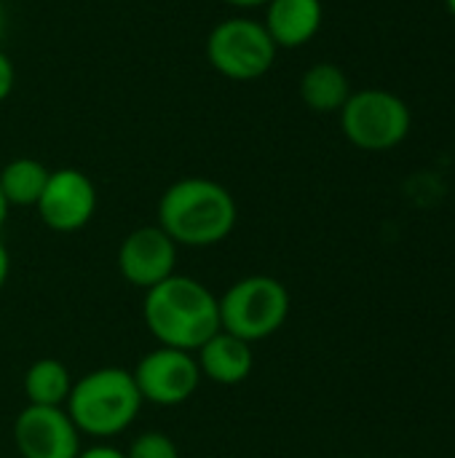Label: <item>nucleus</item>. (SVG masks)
Wrapping results in <instances>:
<instances>
[{
	"label": "nucleus",
	"mask_w": 455,
	"mask_h": 458,
	"mask_svg": "<svg viewBox=\"0 0 455 458\" xmlns=\"http://www.w3.org/2000/svg\"><path fill=\"white\" fill-rule=\"evenodd\" d=\"M78 458H126V454L121 448H115V445H110V443H94L88 448H80Z\"/></svg>",
	"instance_id": "a211bd4d"
},
{
	"label": "nucleus",
	"mask_w": 455,
	"mask_h": 458,
	"mask_svg": "<svg viewBox=\"0 0 455 458\" xmlns=\"http://www.w3.org/2000/svg\"><path fill=\"white\" fill-rule=\"evenodd\" d=\"M142 405L131 370L107 365L75 378L64 411L80 435L105 443L123 435L137 421Z\"/></svg>",
	"instance_id": "7ed1b4c3"
},
{
	"label": "nucleus",
	"mask_w": 455,
	"mask_h": 458,
	"mask_svg": "<svg viewBox=\"0 0 455 458\" xmlns=\"http://www.w3.org/2000/svg\"><path fill=\"white\" fill-rule=\"evenodd\" d=\"M220 330L257 344L276 335L292 309V298L284 282L265 274H252L233 282L220 298Z\"/></svg>",
	"instance_id": "20e7f679"
},
{
	"label": "nucleus",
	"mask_w": 455,
	"mask_h": 458,
	"mask_svg": "<svg viewBox=\"0 0 455 458\" xmlns=\"http://www.w3.org/2000/svg\"><path fill=\"white\" fill-rule=\"evenodd\" d=\"M349 97L351 81L333 62H316L300 75V99L314 113H341Z\"/></svg>",
	"instance_id": "ddd939ff"
},
{
	"label": "nucleus",
	"mask_w": 455,
	"mask_h": 458,
	"mask_svg": "<svg viewBox=\"0 0 455 458\" xmlns=\"http://www.w3.org/2000/svg\"><path fill=\"white\" fill-rule=\"evenodd\" d=\"M11 437L19 458H78L83 448V435L64 408H21L13 419Z\"/></svg>",
	"instance_id": "1a4fd4ad"
},
{
	"label": "nucleus",
	"mask_w": 455,
	"mask_h": 458,
	"mask_svg": "<svg viewBox=\"0 0 455 458\" xmlns=\"http://www.w3.org/2000/svg\"><path fill=\"white\" fill-rule=\"evenodd\" d=\"M445 5H448V11H451V16L455 19V0H445Z\"/></svg>",
	"instance_id": "5701e85b"
},
{
	"label": "nucleus",
	"mask_w": 455,
	"mask_h": 458,
	"mask_svg": "<svg viewBox=\"0 0 455 458\" xmlns=\"http://www.w3.org/2000/svg\"><path fill=\"white\" fill-rule=\"evenodd\" d=\"M8 271H11V255H8L5 244L0 242V293H3V287L8 282Z\"/></svg>",
	"instance_id": "6ab92c4d"
},
{
	"label": "nucleus",
	"mask_w": 455,
	"mask_h": 458,
	"mask_svg": "<svg viewBox=\"0 0 455 458\" xmlns=\"http://www.w3.org/2000/svg\"><path fill=\"white\" fill-rule=\"evenodd\" d=\"M142 403L158 408H177L188 403L201 386V370L190 352L156 346L131 370Z\"/></svg>",
	"instance_id": "0eeeda50"
},
{
	"label": "nucleus",
	"mask_w": 455,
	"mask_h": 458,
	"mask_svg": "<svg viewBox=\"0 0 455 458\" xmlns=\"http://www.w3.org/2000/svg\"><path fill=\"white\" fill-rule=\"evenodd\" d=\"M51 169L29 156H19L0 169V191L8 207H32L38 204Z\"/></svg>",
	"instance_id": "2eb2a0df"
},
{
	"label": "nucleus",
	"mask_w": 455,
	"mask_h": 458,
	"mask_svg": "<svg viewBox=\"0 0 455 458\" xmlns=\"http://www.w3.org/2000/svg\"><path fill=\"white\" fill-rule=\"evenodd\" d=\"M8 212H11V207H8V201H5V196H3V191H0V228H3L5 220H8Z\"/></svg>",
	"instance_id": "4be33fe9"
},
{
	"label": "nucleus",
	"mask_w": 455,
	"mask_h": 458,
	"mask_svg": "<svg viewBox=\"0 0 455 458\" xmlns=\"http://www.w3.org/2000/svg\"><path fill=\"white\" fill-rule=\"evenodd\" d=\"M35 209L48 231L75 233L86 228L97 212V188L91 177L75 166L51 169Z\"/></svg>",
	"instance_id": "6e6552de"
},
{
	"label": "nucleus",
	"mask_w": 455,
	"mask_h": 458,
	"mask_svg": "<svg viewBox=\"0 0 455 458\" xmlns=\"http://www.w3.org/2000/svg\"><path fill=\"white\" fill-rule=\"evenodd\" d=\"M72 373L64 362L54 357L35 360L24 378H21V392L27 397V405H40V408H64L70 392H72Z\"/></svg>",
	"instance_id": "4468645a"
},
{
	"label": "nucleus",
	"mask_w": 455,
	"mask_h": 458,
	"mask_svg": "<svg viewBox=\"0 0 455 458\" xmlns=\"http://www.w3.org/2000/svg\"><path fill=\"white\" fill-rule=\"evenodd\" d=\"M13 83H16V70H13V62L11 56L0 48V102H5L13 91Z\"/></svg>",
	"instance_id": "f3484780"
},
{
	"label": "nucleus",
	"mask_w": 455,
	"mask_h": 458,
	"mask_svg": "<svg viewBox=\"0 0 455 458\" xmlns=\"http://www.w3.org/2000/svg\"><path fill=\"white\" fill-rule=\"evenodd\" d=\"M196 365L201 370V378L220 384V386H239L252 376L255 368V352L252 344L217 330L209 341H204L196 352Z\"/></svg>",
	"instance_id": "9b49d317"
},
{
	"label": "nucleus",
	"mask_w": 455,
	"mask_h": 458,
	"mask_svg": "<svg viewBox=\"0 0 455 458\" xmlns=\"http://www.w3.org/2000/svg\"><path fill=\"white\" fill-rule=\"evenodd\" d=\"M225 5H233V8H241V11H249V8H260L265 5L268 0H223Z\"/></svg>",
	"instance_id": "aec40b11"
},
{
	"label": "nucleus",
	"mask_w": 455,
	"mask_h": 458,
	"mask_svg": "<svg viewBox=\"0 0 455 458\" xmlns=\"http://www.w3.org/2000/svg\"><path fill=\"white\" fill-rule=\"evenodd\" d=\"M263 27L276 48H300L316 38L324 8L322 0H268Z\"/></svg>",
	"instance_id": "f8f14e48"
},
{
	"label": "nucleus",
	"mask_w": 455,
	"mask_h": 458,
	"mask_svg": "<svg viewBox=\"0 0 455 458\" xmlns=\"http://www.w3.org/2000/svg\"><path fill=\"white\" fill-rule=\"evenodd\" d=\"M142 322L158 346L193 354L220 330L217 295L193 276L172 274L161 284L145 290Z\"/></svg>",
	"instance_id": "f257e3e1"
},
{
	"label": "nucleus",
	"mask_w": 455,
	"mask_h": 458,
	"mask_svg": "<svg viewBox=\"0 0 455 458\" xmlns=\"http://www.w3.org/2000/svg\"><path fill=\"white\" fill-rule=\"evenodd\" d=\"M338 115L346 140L367 153H386L402 145L413 126L408 102L386 89L351 91Z\"/></svg>",
	"instance_id": "39448f33"
},
{
	"label": "nucleus",
	"mask_w": 455,
	"mask_h": 458,
	"mask_svg": "<svg viewBox=\"0 0 455 458\" xmlns=\"http://www.w3.org/2000/svg\"><path fill=\"white\" fill-rule=\"evenodd\" d=\"M276 43L257 19L231 16L206 35V62L228 81H257L276 62Z\"/></svg>",
	"instance_id": "423d86ee"
},
{
	"label": "nucleus",
	"mask_w": 455,
	"mask_h": 458,
	"mask_svg": "<svg viewBox=\"0 0 455 458\" xmlns=\"http://www.w3.org/2000/svg\"><path fill=\"white\" fill-rule=\"evenodd\" d=\"M239 220L236 199L209 177H182L158 199V228L177 247H215L225 242Z\"/></svg>",
	"instance_id": "f03ea898"
},
{
	"label": "nucleus",
	"mask_w": 455,
	"mask_h": 458,
	"mask_svg": "<svg viewBox=\"0 0 455 458\" xmlns=\"http://www.w3.org/2000/svg\"><path fill=\"white\" fill-rule=\"evenodd\" d=\"M177 255L180 247L158 225H139L118 247V271L131 287L150 290L177 274Z\"/></svg>",
	"instance_id": "9d476101"
},
{
	"label": "nucleus",
	"mask_w": 455,
	"mask_h": 458,
	"mask_svg": "<svg viewBox=\"0 0 455 458\" xmlns=\"http://www.w3.org/2000/svg\"><path fill=\"white\" fill-rule=\"evenodd\" d=\"M123 454L126 458H180V448L164 432H142L129 443Z\"/></svg>",
	"instance_id": "dca6fc26"
},
{
	"label": "nucleus",
	"mask_w": 455,
	"mask_h": 458,
	"mask_svg": "<svg viewBox=\"0 0 455 458\" xmlns=\"http://www.w3.org/2000/svg\"><path fill=\"white\" fill-rule=\"evenodd\" d=\"M5 30H8V11H5V5L0 3V43H3V38H5Z\"/></svg>",
	"instance_id": "412c9836"
}]
</instances>
